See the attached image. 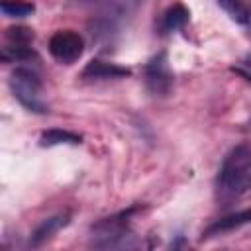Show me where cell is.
<instances>
[{"label":"cell","instance_id":"cell-13","mask_svg":"<svg viewBox=\"0 0 251 251\" xmlns=\"http://www.w3.org/2000/svg\"><path fill=\"white\" fill-rule=\"evenodd\" d=\"M218 4L231 16V20H235L237 24H249L251 20V12L245 4V0H218Z\"/></svg>","mask_w":251,"mask_h":251},{"label":"cell","instance_id":"cell-15","mask_svg":"<svg viewBox=\"0 0 251 251\" xmlns=\"http://www.w3.org/2000/svg\"><path fill=\"white\" fill-rule=\"evenodd\" d=\"M6 37L12 45H29V41L33 39V31L27 27H10L6 31Z\"/></svg>","mask_w":251,"mask_h":251},{"label":"cell","instance_id":"cell-8","mask_svg":"<svg viewBox=\"0 0 251 251\" xmlns=\"http://www.w3.org/2000/svg\"><path fill=\"white\" fill-rule=\"evenodd\" d=\"M129 75H131V71L127 67L100 61V59L88 61L80 73L82 78H122V76H129Z\"/></svg>","mask_w":251,"mask_h":251},{"label":"cell","instance_id":"cell-6","mask_svg":"<svg viewBox=\"0 0 251 251\" xmlns=\"http://www.w3.org/2000/svg\"><path fill=\"white\" fill-rule=\"evenodd\" d=\"M47 47H49V53L57 61H61V63H73V61H76L82 55L84 41H82V37L78 33L65 29V31L53 33Z\"/></svg>","mask_w":251,"mask_h":251},{"label":"cell","instance_id":"cell-10","mask_svg":"<svg viewBox=\"0 0 251 251\" xmlns=\"http://www.w3.org/2000/svg\"><path fill=\"white\" fill-rule=\"evenodd\" d=\"M41 145L43 147H53V145H78L82 137L78 133H73L69 129H47L41 133Z\"/></svg>","mask_w":251,"mask_h":251},{"label":"cell","instance_id":"cell-4","mask_svg":"<svg viewBox=\"0 0 251 251\" xmlns=\"http://www.w3.org/2000/svg\"><path fill=\"white\" fill-rule=\"evenodd\" d=\"M133 214V210L127 212H120L112 218H104L100 220L92 229L96 233V247H133V243H127V239H131L133 235L129 233V216Z\"/></svg>","mask_w":251,"mask_h":251},{"label":"cell","instance_id":"cell-3","mask_svg":"<svg viewBox=\"0 0 251 251\" xmlns=\"http://www.w3.org/2000/svg\"><path fill=\"white\" fill-rule=\"evenodd\" d=\"M143 0H110L108 6L90 24L92 25V37L108 39L110 35H114L124 25V22L135 12V8Z\"/></svg>","mask_w":251,"mask_h":251},{"label":"cell","instance_id":"cell-2","mask_svg":"<svg viewBox=\"0 0 251 251\" xmlns=\"http://www.w3.org/2000/svg\"><path fill=\"white\" fill-rule=\"evenodd\" d=\"M10 90L25 110L33 114L47 112V102L43 98V82L33 71L24 67L16 69L10 75Z\"/></svg>","mask_w":251,"mask_h":251},{"label":"cell","instance_id":"cell-9","mask_svg":"<svg viewBox=\"0 0 251 251\" xmlns=\"http://www.w3.org/2000/svg\"><path fill=\"white\" fill-rule=\"evenodd\" d=\"M69 220H71L69 214H57V216L45 218V220L31 231L29 245H31V247H41V245L47 243L59 229H63V227L69 224Z\"/></svg>","mask_w":251,"mask_h":251},{"label":"cell","instance_id":"cell-14","mask_svg":"<svg viewBox=\"0 0 251 251\" xmlns=\"http://www.w3.org/2000/svg\"><path fill=\"white\" fill-rule=\"evenodd\" d=\"M4 61H27L31 57H35L33 49L27 47V45H8L4 47V53H2Z\"/></svg>","mask_w":251,"mask_h":251},{"label":"cell","instance_id":"cell-5","mask_svg":"<svg viewBox=\"0 0 251 251\" xmlns=\"http://www.w3.org/2000/svg\"><path fill=\"white\" fill-rule=\"evenodd\" d=\"M175 84V75L169 67L167 53H157L145 65V86L155 96H167Z\"/></svg>","mask_w":251,"mask_h":251},{"label":"cell","instance_id":"cell-12","mask_svg":"<svg viewBox=\"0 0 251 251\" xmlns=\"http://www.w3.org/2000/svg\"><path fill=\"white\" fill-rule=\"evenodd\" d=\"M0 10L8 18H25L35 12V6L25 0H2Z\"/></svg>","mask_w":251,"mask_h":251},{"label":"cell","instance_id":"cell-1","mask_svg":"<svg viewBox=\"0 0 251 251\" xmlns=\"http://www.w3.org/2000/svg\"><path fill=\"white\" fill-rule=\"evenodd\" d=\"M218 188L224 196L237 198L251 190V147L235 145L224 159L218 173Z\"/></svg>","mask_w":251,"mask_h":251},{"label":"cell","instance_id":"cell-7","mask_svg":"<svg viewBox=\"0 0 251 251\" xmlns=\"http://www.w3.org/2000/svg\"><path fill=\"white\" fill-rule=\"evenodd\" d=\"M251 222V208L247 210H241V212H233V214H227L220 220H216L212 226H208L204 231H202V239H212V237H220L224 233H229L233 229H239L241 226L249 224Z\"/></svg>","mask_w":251,"mask_h":251},{"label":"cell","instance_id":"cell-11","mask_svg":"<svg viewBox=\"0 0 251 251\" xmlns=\"http://www.w3.org/2000/svg\"><path fill=\"white\" fill-rule=\"evenodd\" d=\"M188 18H190V12L182 4H175L163 16V29L165 31H176V29L186 25Z\"/></svg>","mask_w":251,"mask_h":251},{"label":"cell","instance_id":"cell-16","mask_svg":"<svg viewBox=\"0 0 251 251\" xmlns=\"http://www.w3.org/2000/svg\"><path fill=\"white\" fill-rule=\"evenodd\" d=\"M82 2H94V0H82Z\"/></svg>","mask_w":251,"mask_h":251}]
</instances>
